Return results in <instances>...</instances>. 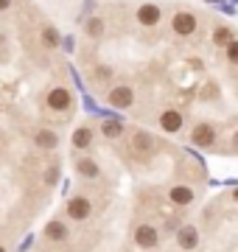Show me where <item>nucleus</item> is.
<instances>
[{
	"instance_id": "nucleus-8",
	"label": "nucleus",
	"mask_w": 238,
	"mask_h": 252,
	"mask_svg": "<svg viewBox=\"0 0 238 252\" xmlns=\"http://www.w3.org/2000/svg\"><path fill=\"white\" fill-rule=\"evenodd\" d=\"M107 104H110L112 109H132V104H135V90H132L129 84H118V87L110 90Z\"/></svg>"
},
{
	"instance_id": "nucleus-6",
	"label": "nucleus",
	"mask_w": 238,
	"mask_h": 252,
	"mask_svg": "<svg viewBox=\"0 0 238 252\" xmlns=\"http://www.w3.org/2000/svg\"><path fill=\"white\" fill-rule=\"evenodd\" d=\"M202 235H199V227L196 224H179L177 227V247L182 252H193L199 247Z\"/></svg>"
},
{
	"instance_id": "nucleus-15",
	"label": "nucleus",
	"mask_w": 238,
	"mask_h": 252,
	"mask_svg": "<svg viewBox=\"0 0 238 252\" xmlns=\"http://www.w3.org/2000/svg\"><path fill=\"white\" fill-rule=\"evenodd\" d=\"M34 146L42 149V152H54L56 146H59V135H56L54 129H37L34 132Z\"/></svg>"
},
{
	"instance_id": "nucleus-19",
	"label": "nucleus",
	"mask_w": 238,
	"mask_h": 252,
	"mask_svg": "<svg viewBox=\"0 0 238 252\" xmlns=\"http://www.w3.org/2000/svg\"><path fill=\"white\" fill-rule=\"evenodd\" d=\"M104 20L101 17H90L87 20V23H84V34L90 36V39H101V36H104Z\"/></svg>"
},
{
	"instance_id": "nucleus-23",
	"label": "nucleus",
	"mask_w": 238,
	"mask_h": 252,
	"mask_svg": "<svg viewBox=\"0 0 238 252\" xmlns=\"http://www.w3.org/2000/svg\"><path fill=\"white\" fill-rule=\"evenodd\" d=\"M11 9V0H0V14H3V11H9Z\"/></svg>"
},
{
	"instance_id": "nucleus-20",
	"label": "nucleus",
	"mask_w": 238,
	"mask_h": 252,
	"mask_svg": "<svg viewBox=\"0 0 238 252\" xmlns=\"http://www.w3.org/2000/svg\"><path fill=\"white\" fill-rule=\"evenodd\" d=\"M59 177H62V168H59V162H51V165L45 168L42 185H45V188H56V182H59Z\"/></svg>"
},
{
	"instance_id": "nucleus-2",
	"label": "nucleus",
	"mask_w": 238,
	"mask_h": 252,
	"mask_svg": "<svg viewBox=\"0 0 238 252\" xmlns=\"http://www.w3.org/2000/svg\"><path fill=\"white\" fill-rule=\"evenodd\" d=\"M216 137H219V132H216V126H213L210 121H199V124L191 129V143L196 146V149H210V146L216 143Z\"/></svg>"
},
{
	"instance_id": "nucleus-21",
	"label": "nucleus",
	"mask_w": 238,
	"mask_h": 252,
	"mask_svg": "<svg viewBox=\"0 0 238 252\" xmlns=\"http://www.w3.org/2000/svg\"><path fill=\"white\" fill-rule=\"evenodd\" d=\"M224 54H227V62L230 64H238V39H236V42H230V45L224 48Z\"/></svg>"
},
{
	"instance_id": "nucleus-9",
	"label": "nucleus",
	"mask_w": 238,
	"mask_h": 252,
	"mask_svg": "<svg viewBox=\"0 0 238 252\" xmlns=\"http://www.w3.org/2000/svg\"><path fill=\"white\" fill-rule=\"evenodd\" d=\"M196 28H199V20H196L193 11H177L174 20H171V31L177 36H191Z\"/></svg>"
},
{
	"instance_id": "nucleus-24",
	"label": "nucleus",
	"mask_w": 238,
	"mask_h": 252,
	"mask_svg": "<svg viewBox=\"0 0 238 252\" xmlns=\"http://www.w3.org/2000/svg\"><path fill=\"white\" fill-rule=\"evenodd\" d=\"M230 143H233V149H238V132H233V137H230Z\"/></svg>"
},
{
	"instance_id": "nucleus-26",
	"label": "nucleus",
	"mask_w": 238,
	"mask_h": 252,
	"mask_svg": "<svg viewBox=\"0 0 238 252\" xmlns=\"http://www.w3.org/2000/svg\"><path fill=\"white\" fill-rule=\"evenodd\" d=\"M0 252H9V250H6V247H3V244H0Z\"/></svg>"
},
{
	"instance_id": "nucleus-4",
	"label": "nucleus",
	"mask_w": 238,
	"mask_h": 252,
	"mask_svg": "<svg viewBox=\"0 0 238 252\" xmlns=\"http://www.w3.org/2000/svg\"><path fill=\"white\" fill-rule=\"evenodd\" d=\"M132 235H135L138 250H157V244H160V230H157L154 224H149V221L138 224Z\"/></svg>"
},
{
	"instance_id": "nucleus-12",
	"label": "nucleus",
	"mask_w": 238,
	"mask_h": 252,
	"mask_svg": "<svg viewBox=\"0 0 238 252\" xmlns=\"http://www.w3.org/2000/svg\"><path fill=\"white\" fill-rule=\"evenodd\" d=\"M160 20H163V11H160V6H154V3H143L138 9V23L146 28H154L160 26Z\"/></svg>"
},
{
	"instance_id": "nucleus-18",
	"label": "nucleus",
	"mask_w": 238,
	"mask_h": 252,
	"mask_svg": "<svg viewBox=\"0 0 238 252\" xmlns=\"http://www.w3.org/2000/svg\"><path fill=\"white\" fill-rule=\"evenodd\" d=\"M39 39H42V45L51 48V51H54V48H59V42H62V36H59V31H56L54 26L42 28V31H39Z\"/></svg>"
},
{
	"instance_id": "nucleus-1",
	"label": "nucleus",
	"mask_w": 238,
	"mask_h": 252,
	"mask_svg": "<svg viewBox=\"0 0 238 252\" xmlns=\"http://www.w3.org/2000/svg\"><path fill=\"white\" fill-rule=\"evenodd\" d=\"M92 210H95V205H92V199L87 193H73L64 202V216L70 219V221H79V224L92 216Z\"/></svg>"
},
{
	"instance_id": "nucleus-17",
	"label": "nucleus",
	"mask_w": 238,
	"mask_h": 252,
	"mask_svg": "<svg viewBox=\"0 0 238 252\" xmlns=\"http://www.w3.org/2000/svg\"><path fill=\"white\" fill-rule=\"evenodd\" d=\"M230 42H236V31L227 26H219L216 31H213V45H219V48H227Z\"/></svg>"
},
{
	"instance_id": "nucleus-25",
	"label": "nucleus",
	"mask_w": 238,
	"mask_h": 252,
	"mask_svg": "<svg viewBox=\"0 0 238 252\" xmlns=\"http://www.w3.org/2000/svg\"><path fill=\"white\" fill-rule=\"evenodd\" d=\"M233 202H236V205H238V188L233 190Z\"/></svg>"
},
{
	"instance_id": "nucleus-11",
	"label": "nucleus",
	"mask_w": 238,
	"mask_h": 252,
	"mask_svg": "<svg viewBox=\"0 0 238 252\" xmlns=\"http://www.w3.org/2000/svg\"><path fill=\"white\" fill-rule=\"evenodd\" d=\"M182 126H185V118L179 109H163L160 112V129H163L165 135H177Z\"/></svg>"
},
{
	"instance_id": "nucleus-3",
	"label": "nucleus",
	"mask_w": 238,
	"mask_h": 252,
	"mask_svg": "<svg viewBox=\"0 0 238 252\" xmlns=\"http://www.w3.org/2000/svg\"><path fill=\"white\" fill-rule=\"evenodd\" d=\"M168 202L174 207H191L196 202V188L188 185V182H177L168 188Z\"/></svg>"
},
{
	"instance_id": "nucleus-14",
	"label": "nucleus",
	"mask_w": 238,
	"mask_h": 252,
	"mask_svg": "<svg viewBox=\"0 0 238 252\" xmlns=\"http://www.w3.org/2000/svg\"><path fill=\"white\" fill-rule=\"evenodd\" d=\"M76 174L82 180H98L101 177V165L92 157H76Z\"/></svg>"
},
{
	"instance_id": "nucleus-13",
	"label": "nucleus",
	"mask_w": 238,
	"mask_h": 252,
	"mask_svg": "<svg viewBox=\"0 0 238 252\" xmlns=\"http://www.w3.org/2000/svg\"><path fill=\"white\" fill-rule=\"evenodd\" d=\"M92 140H95V132H92V126H87V124L73 129V137H70V143H73L76 152H87L92 146Z\"/></svg>"
},
{
	"instance_id": "nucleus-5",
	"label": "nucleus",
	"mask_w": 238,
	"mask_h": 252,
	"mask_svg": "<svg viewBox=\"0 0 238 252\" xmlns=\"http://www.w3.org/2000/svg\"><path fill=\"white\" fill-rule=\"evenodd\" d=\"M45 104H48L51 112H67V109L73 107V95H70L67 87H51V90H48Z\"/></svg>"
},
{
	"instance_id": "nucleus-7",
	"label": "nucleus",
	"mask_w": 238,
	"mask_h": 252,
	"mask_svg": "<svg viewBox=\"0 0 238 252\" xmlns=\"http://www.w3.org/2000/svg\"><path fill=\"white\" fill-rule=\"evenodd\" d=\"M132 152L138 154V157H151V154L157 152V140L151 132H146V129H138L135 135H132Z\"/></svg>"
},
{
	"instance_id": "nucleus-22",
	"label": "nucleus",
	"mask_w": 238,
	"mask_h": 252,
	"mask_svg": "<svg viewBox=\"0 0 238 252\" xmlns=\"http://www.w3.org/2000/svg\"><path fill=\"white\" fill-rule=\"evenodd\" d=\"M95 79H98V81H110L112 79V70L107 67V64H104V67H95Z\"/></svg>"
},
{
	"instance_id": "nucleus-10",
	"label": "nucleus",
	"mask_w": 238,
	"mask_h": 252,
	"mask_svg": "<svg viewBox=\"0 0 238 252\" xmlns=\"http://www.w3.org/2000/svg\"><path fill=\"white\" fill-rule=\"evenodd\" d=\"M42 235H45V241H51V244H64L70 238V227H67V221H62V219H51V221L42 227Z\"/></svg>"
},
{
	"instance_id": "nucleus-16",
	"label": "nucleus",
	"mask_w": 238,
	"mask_h": 252,
	"mask_svg": "<svg viewBox=\"0 0 238 252\" xmlns=\"http://www.w3.org/2000/svg\"><path fill=\"white\" fill-rule=\"evenodd\" d=\"M101 135L107 137V140L123 137V121H118V118H104L101 121Z\"/></svg>"
}]
</instances>
